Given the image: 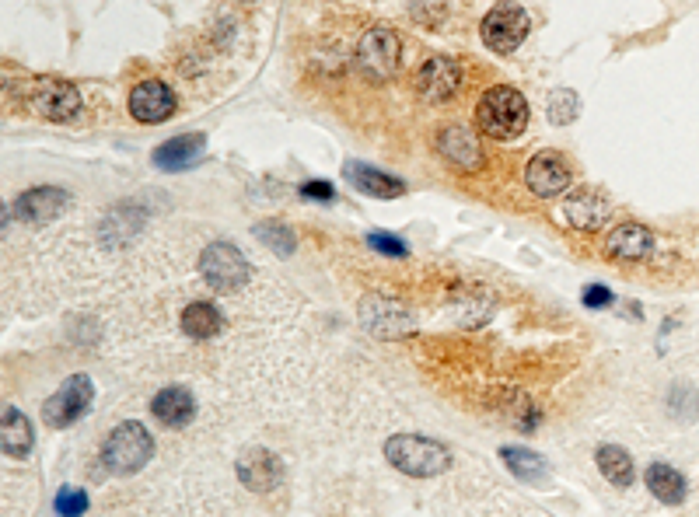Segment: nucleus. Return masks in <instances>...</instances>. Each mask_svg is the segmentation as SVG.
<instances>
[{
    "label": "nucleus",
    "mask_w": 699,
    "mask_h": 517,
    "mask_svg": "<svg viewBox=\"0 0 699 517\" xmlns=\"http://www.w3.org/2000/svg\"><path fill=\"white\" fill-rule=\"evenodd\" d=\"M476 123L486 137L493 140H514L525 133L528 126V102L518 88L511 84H497L490 88L476 105Z\"/></svg>",
    "instance_id": "nucleus-1"
},
{
    "label": "nucleus",
    "mask_w": 699,
    "mask_h": 517,
    "mask_svg": "<svg viewBox=\"0 0 699 517\" xmlns=\"http://www.w3.org/2000/svg\"><path fill=\"white\" fill-rule=\"evenodd\" d=\"M385 458L392 469L413 479H434L451 469V451L420 434H395L385 441Z\"/></svg>",
    "instance_id": "nucleus-2"
},
{
    "label": "nucleus",
    "mask_w": 699,
    "mask_h": 517,
    "mask_svg": "<svg viewBox=\"0 0 699 517\" xmlns=\"http://www.w3.org/2000/svg\"><path fill=\"white\" fill-rule=\"evenodd\" d=\"M151 458H154V437H151V430L137 420L119 423L102 444V462L112 476H133V472L144 469Z\"/></svg>",
    "instance_id": "nucleus-3"
},
{
    "label": "nucleus",
    "mask_w": 699,
    "mask_h": 517,
    "mask_svg": "<svg viewBox=\"0 0 699 517\" xmlns=\"http://www.w3.org/2000/svg\"><path fill=\"white\" fill-rule=\"evenodd\" d=\"M200 273L214 290H221V294H235V290H242L245 283H249L252 269H249V262H245V256L235 249V245L214 242V245H207V249H203Z\"/></svg>",
    "instance_id": "nucleus-4"
},
{
    "label": "nucleus",
    "mask_w": 699,
    "mask_h": 517,
    "mask_svg": "<svg viewBox=\"0 0 699 517\" xmlns=\"http://www.w3.org/2000/svg\"><path fill=\"white\" fill-rule=\"evenodd\" d=\"M25 102L35 116L49 119V123H70V119L81 112V95H77V88L67 81H56V77H42V81L28 84Z\"/></svg>",
    "instance_id": "nucleus-5"
},
{
    "label": "nucleus",
    "mask_w": 699,
    "mask_h": 517,
    "mask_svg": "<svg viewBox=\"0 0 699 517\" xmlns=\"http://www.w3.org/2000/svg\"><path fill=\"white\" fill-rule=\"evenodd\" d=\"M91 399H95L91 378L88 374H74V378H67L46 402H42V423H46V427H56V430L70 427V423H77L84 413H88Z\"/></svg>",
    "instance_id": "nucleus-6"
},
{
    "label": "nucleus",
    "mask_w": 699,
    "mask_h": 517,
    "mask_svg": "<svg viewBox=\"0 0 699 517\" xmlns=\"http://www.w3.org/2000/svg\"><path fill=\"white\" fill-rule=\"evenodd\" d=\"M528 28H532V21H528L525 7L518 4H497L490 14L483 18V42L493 49V53H514V49L525 42Z\"/></svg>",
    "instance_id": "nucleus-7"
},
{
    "label": "nucleus",
    "mask_w": 699,
    "mask_h": 517,
    "mask_svg": "<svg viewBox=\"0 0 699 517\" xmlns=\"http://www.w3.org/2000/svg\"><path fill=\"white\" fill-rule=\"evenodd\" d=\"M399 53H402L399 35L388 32V28H371L357 46V63L367 77L385 81V77H392L395 67H399Z\"/></svg>",
    "instance_id": "nucleus-8"
},
{
    "label": "nucleus",
    "mask_w": 699,
    "mask_h": 517,
    "mask_svg": "<svg viewBox=\"0 0 699 517\" xmlns=\"http://www.w3.org/2000/svg\"><path fill=\"white\" fill-rule=\"evenodd\" d=\"M462 84V67L451 56H430L416 74V91L423 102H448Z\"/></svg>",
    "instance_id": "nucleus-9"
},
{
    "label": "nucleus",
    "mask_w": 699,
    "mask_h": 517,
    "mask_svg": "<svg viewBox=\"0 0 699 517\" xmlns=\"http://www.w3.org/2000/svg\"><path fill=\"white\" fill-rule=\"evenodd\" d=\"M238 479L252 493H273L284 483V462L266 448H249L238 458Z\"/></svg>",
    "instance_id": "nucleus-10"
},
{
    "label": "nucleus",
    "mask_w": 699,
    "mask_h": 517,
    "mask_svg": "<svg viewBox=\"0 0 699 517\" xmlns=\"http://www.w3.org/2000/svg\"><path fill=\"white\" fill-rule=\"evenodd\" d=\"M130 112H133V119H140V123H147V126L165 123L175 112V95L168 91V84H161V81H140L137 88L130 91Z\"/></svg>",
    "instance_id": "nucleus-11"
},
{
    "label": "nucleus",
    "mask_w": 699,
    "mask_h": 517,
    "mask_svg": "<svg viewBox=\"0 0 699 517\" xmlns=\"http://www.w3.org/2000/svg\"><path fill=\"white\" fill-rule=\"evenodd\" d=\"M70 207V196L63 189H53V186H39V189H28L14 200V214L28 224H46L53 217L67 214Z\"/></svg>",
    "instance_id": "nucleus-12"
},
{
    "label": "nucleus",
    "mask_w": 699,
    "mask_h": 517,
    "mask_svg": "<svg viewBox=\"0 0 699 517\" xmlns=\"http://www.w3.org/2000/svg\"><path fill=\"white\" fill-rule=\"evenodd\" d=\"M525 182H528V189H532L535 196L553 200V196H560L563 189L570 186V168L563 165L556 154H535V158L528 161V168H525Z\"/></svg>",
    "instance_id": "nucleus-13"
},
{
    "label": "nucleus",
    "mask_w": 699,
    "mask_h": 517,
    "mask_svg": "<svg viewBox=\"0 0 699 517\" xmlns=\"http://www.w3.org/2000/svg\"><path fill=\"white\" fill-rule=\"evenodd\" d=\"M563 214H567V221L574 224L577 231H598L605 221H609L612 214V203L605 200L598 189H577V193L567 196V203H563Z\"/></svg>",
    "instance_id": "nucleus-14"
},
{
    "label": "nucleus",
    "mask_w": 699,
    "mask_h": 517,
    "mask_svg": "<svg viewBox=\"0 0 699 517\" xmlns=\"http://www.w3.org/2000/svg\"><path fill=\"white\" fill-rule=\"evenodd\" d=\"M151 416L161 423V427H168V430H182V427H186V423H193V416H196V399L186 392V388L168 385V388H161V392L154 395V402H151Z\"/></svg>",
    "instance_id": "nucleus-15"
},
{
    "label": "nucleus",
    "mask_w": 699,
    "mask_h": 517,
    "mask_svg": "<svg viewBox=\"0 0 699 517\" xmlns=\"http://www.w3.org/2000/svg\"><path fill=\"white\" fill-rule=\"evenodd\" d=\"M605 252L616 262H640L654 252V231L647 224H619L605 242Z\"/></svg>",
    "instance_id": "nucleus-16"
},
{
    "label": "nucleus",
    "mask_w": 699,
    "mask_h": 517,
    "mask_svg": "<svg viewBox=\"0 0 699 517\" xmlns=\"http://www.w3.org/2000/svg\"><path fill=\"white\" fill-rule=\"evenodd\" d=\"M437 147H441L444 158L462 168V172H479V168H483V147H479L476 133L465 130V126H448V130L437 137Z\"/></svg>",
    "instance_id": "nucleus-17"
},
{
    "label": "nucleus",
    "mask_w": 699,
    "mask_h": 517,
    "mask_svg": "<svg viewBox=\"0 0 699 517\" xmlns=\"http://www.w3.org/2000/svg\"><path fill=\"white\" fill-rule=\"evenodd\" d=\"M0 444H4L7 458H28L35 444V430L28 423V416L14 406H4V416H0Z\"/></svg>",
    "instance_id": "nucleus-18"
},
{
    "label": "nucleus",
    "mask_w": 699,
    "mask_h": 517,
    "mask_svg": "<svg viewBox=\"0 0 699 517\" xmlns=\"http://www.w3.org/2000/svg\"><path fill=\"white\" fill-rule=\"evenodd\" d=\"M644 483H647V490H651L654 497H658L661 504H668V507H679L682 500L689 497V483H686V476H682L679 469H672V465H665V462L647 465Z\"/></svg>",
    "instance_id": "nucleus-19"
},
{
    "label": "nucleus",
    "mask_w": 699,
    "mask_h": 517,
    "mask_svg": "<svg viewBox=\"0 0 699 517\" xmlns=\"http://www.w3.org/2000/svg\"><path fill=\"white\" fill-rule=\"evenodd\" d=\"M347 179L360 193L378 196V200H395V196L406 193V182L402 179H395V175H388V172H378V168H371V165H357V161L347 165Z\"/></svg>",
    "instance_id": "nucleus-20"
},
{
    "label": "nucleus",
    "mask_w": 699,
    "mask_h": 517,
    "mask_svg": "<svg viewBox=\"0 0 699 517\" xmlns=\"http://www.w3.org/2000/svg\"><path fill=\"white\" fill-rule=\"evenodd\" d=\"M203 154V137L200 133H186V137H172L154 151V165L165 172H179V168L193 165Z\"/></svg>",
    "instance_id": "nucleus-21"
},
{
    "label": "nucleus",
    "mask_w": 699,
    "mask_h": 517,
    "mask_svg": "<svg viewBox=\"0 0 699 517\" xmlns=\"http://www.w3.org/2000/svg\"><path fill=\"white\" fill-rule=\"evenodd\" d=\"M598 469H602V476L609 479L616 490H626V486L633 483V458L626 448H619V444H602L595 455Z\"/></svg>",
    "instance_id": "nucleus-22"
},
{
    "label": "nucleus",
    "mask_w": 699,
    "mask_h": 517,
    "mask_svg": "<svg viewBox=\"0 0 699 517\" xmlns=\"http://www.w3.org/2000/svg\"><path fill=\"white\" fill-rule=\"evenodd\" d=\"M500 458H504L507 472H511V476H518L521 483L539 486V483H546V479H549V465L542 462L535 451H528V448H504V451H500Z\"/></svg>",
    "instance_id": "nucleus-23"
},
{
    "label": "nucleus",
    "mask_w": 699,
    "mask_h": 517,
    "mask_svg": "<svg viewBox=\"0 0 699 517\" xmlns=\"http://www.w3.org/2000/svg\"><path fill=\"white\" fill-rule=\"evenodd\" d=\"M224 325L221 311L214 308V304L207 301H193L186 311H182V332H186L189 339H210L217 336Z\"/></svg>",
    "instance_id": "nucleus-24"
},
{
    "label": "nucleus",
    "mask_w": 699,
    "mask_h": 517,
    "mask_svg": "<svg viewBox=\"0 0 699 517\" xmlns=\"http://www.w3.org/2000/svg\"><path fill=\"white\" fill-rule=\"evenodd\" d=\"M256 235L263 238L266 245H273V252H277V256H291V252H294V231H287L284 224H277V221L259 224Z\"/></svg>",
    "instance_id": "nucleus-25"
},
{
    "label": "nucleus",
    "mask_w": 699,
    "mask_h": 517,
    "mask_svg": "<svg viewBox=\"0 0 699 517\" xmlns=\"http://www.w3.org/2000/svg\"><path fill=\"white\" fill-rule=\"evenodd\" d=\"M56 511L60 517H81L88 511V493L84 490H60L56 493Z\"/></svg>",
    "instance_id": "nucleus-26"
},
{
    "label": "nucleus",
    "mask_w": 699,
    "mask_h": 517,
    "mask_svg": "<svg viewBox=\"0 0 699 517\" xmlns=\"http://www.w3.org/2000/svg\"><path fill=\"white\" fill-rule=\"evenodd\" d=\"M577 112V98L570 95V91H556L553 102H549V116H553V123H570Z\"/></svg>",
    "instance_id": "nucleus-27"
},
{
    "label": "nucleus",
    "mask_w": 699,
    "mask_h": 517,
    "mask_svg": "<svg viewBox=\"0 0 699 517\" xmlns=\"http://www.w3.org/2000/svg\"><path fill=\"white\" fill-rule=\"evenodd\" d=\"M367 245L378 252H385V256H406V242H399L395 235H385V231H374V235H367Z\"/></svg>",
    "instance_id": "nucleus-28"
},
{
    "label": "nucleus",
    "mask_w": 699,
    "mask_h": 517,
    "mask_svg": "<svg viewBox=\"0 0 699 517\" xmlns=\"http://www.w3.org/2000/svg\"><path fill=\"white\" fill-rule=\"evenodd\" d=\"M301 196H305V200H336L329 182H305V186H301Z\"/></svg>",
    "instance_id": "nucleus-29"
},
{
    "label": "nucleus",
    "mask_w": 699,
    "mask_h": 517,
    "mask_svg": "<svg viewBox=\"0 0 699 517\" xmlns=\"http://www.w3.org/2000/svg\"><path fill=\"white\" fill-rule=\"evenodd\" d=\"M584 304H588V308H605V304H612V290L588 287V290H584Z\"/></svg>",
    "instance_id": "nucleus-30"
}]
</instances>
